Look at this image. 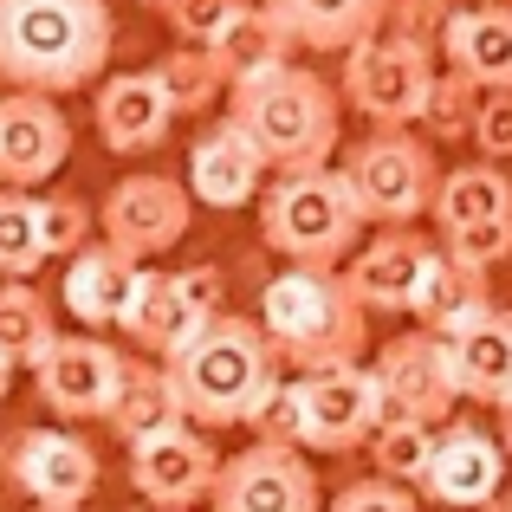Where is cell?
Masks as SVG:
<instances>
[{
    "label": "cell",
    "mask_w": 512,
    "mask_h": 512,
    "mask_svg": "<svg viewBox=\"0 0 512 512\" xmlns=\"http://www.w3.org/2000/svg\"><path fill=\"white\" fill-rule=\"evenodd\" d=\"M221 312H227V292H221V273H214V266L163 273V266L143 260L137 292H130L117 331H124L137 350H150V357H169V350H182L208 318H221Z\"/></svg>",
    "instance_id": "ba28073f"
},
{
    "label": "cell",
    "mask_w": 512,
    "mask_h": 512,
    "mask_svg": "<svg viewBox=\"0 0 512 512\" xmlns=\"http://www.w3.org/2000/svg\"><path fill=\"white\" fill-rule=\"evenodd\" d=\"M500 441H506V454H512V396L500 402Z\"/></svg>",
    "instance_id": "60d3db41"
},
{
    "label": "cell",
    "mask_w": 512,
    "mask_h": 512,
    "mask_svg": "<svg viewBox=\"0 0 512 512\" xmlns=\"http://www.w3.org/2000/svg\"><path fill=\"white\" fill-rule=\"evenodd\" d=\"M240 7H247V0H156V13L169 20V33L188 39V46H214L221 26L234 20Z\"/></svg>",
    "instance_id": "d590c367"
},
{
    "label": "cell",
    "mask_w": 512,
    "mask_h": 512,
    "mask_svg": "<svg viewBox=\"0 0 512 512\" xmlns=\"http://www.w3.org/2000/svg\"><path fill=\"white\" fill-rule=\"evenodd\" d=\"M441 247L493 273L500 260H512V214L506 221H480V227H454V234H441Z\"/></svg>",
    "instance_id": "74e56055"
},
{
    "label": "cell",
    "mask_w": 512,
    "mask_h": 512,
    "mask_svg": "<svg viewBox=\"0 0 512 512\" xmlns=\"http://www.w3.org/2000/svg\"><path fill=\"white\" fill-rule=\"evenodd\" d=\"M435 435H441L435 422H415V415H389V422L370 435V461H376V474L402 480V487H422L428 454H435Z\"/></svg>",
    "instance_id": "1f68e13d"
},
{
    "label": "cell",
    "mask_w": 512,
    "mask_h": 512,
    "mask_svg": "<svg viewBox=\"0 0 512 512\" xmlns=\"http://www.w3.org/2000/svg\"><path fill=\"white\" fill-rule=\"evenodd\" d=\"M331 512H422V500H415L402 480L370 474V480H350L338 500H331Z\"/></svg>",
    "instance_id": "f35d334b"
},
{
    "label": "cell",
    "mask_w": 512,
    "mask_h": 512,
    "mask_svg": "<svg viewBox=\"0 0 512 512\" xmlns=\"http://www.w3.org/2000/svg\"><path fill=\"white\" fill-rule=\"evenodd\" d=\"M13 370H20V363H13L7 350H0V396H7V389H13Z\"/></svg>",
    "instance_id": "b9f144b4"
},
{
    "label": "cell",
    "mask_w": 512,
    "mask_h": 512,
    "mask_svg": "<svg viewBox=\"0 0 512 512\" xmlns=\"http://www.w3.org/2000/svg\"><path fill=\"white\" fill-rule=\"evenodd\" d=\"M409 312L422 318V331H435V338H454V331H467L480 312H493L487 266H474V260H461V253L435 247V260H428V279H422V292H415Z\"/></svg>",
    "instance_id": "603a6c76"
},
{
    "label": "cell",
    "mask_w": 512,
    "mask_h": 512,
    "mask_svg": "<svg viewBox=\"0 0 512 512\" xmlns=\"http://www.w3.org/2000/svg\"><path fill=\"white\" fill-rule=\"evenodd\" d=\"M383 422H389V402L370 363H338V370L305 376V448L312 454L370 448V435Z\"/></svg>",
    "instance_id": "4fadbf2b"
},
{
    "label": "cell",
    "mask_w": 512,
    "mask_h": 512,
    "mask_svg": "<svg viewBox=\"0 0 512 512\" xmlns=\"http://www.w3.org/2000/svg\"><path fill=\"white\" fill-rule=\"evenodd\" d=\"M91 117H98V137H104V150H111V156H150L156 143L169 137L175 104H169L163 78H156V65H150V72L98 78Z\"/></svg>",
    "instance_id": "ffe728a7"
},
{
    "label": "cell",
    "mask_w": 512,
    "mask_h": 512,
    "mask_svg": "<svg viewBox=\"0 0 512 512\" xmlns=\"http://www.w3.org/2000/svg\"><path fill=\"white\" fill-rule=\"evenodd\" d=\"M474 143H480L487 163H512V91H487L480 124H474Z\"/></svg>",
    "instance_id": "ab89813d"
},
{
    "label": "cell",
    "mask_w": 512,
    "mask_h": 512,
    "mask_svg": "<svg viewBox=\"0 0 512 512\" xmlns=\"http://www.w3.org/2000/svg\"><path fill=\"white\" fill-rule=\"evenodd\" d=\"M169 383L195 428H247L253 402L279 383V350L260 318H208L182 350H169Z\"/></svg>",
    "instance_id": "7a4b0ae2"
},
{
    "label": "cell",
    "mask_w": 512,
    "mask_h": 512,
    "mask_svg": "<svg viewBox=\"0 0 512 512\" xmlns=\"http://www.w3.org/2000/svg\"><path fill=\"white\" fill-rule=\"evenodd\" d=\"M208 506L214 512H325V493H318V474L305 467V448L253 441L247 454L221 461Z\"/></svg>",
    "instance_id": "7c38bea8"
},
{
    "label": "cell",
    "mask_w": 512,
    "mask_h": 512,
    "mask_svg": "<svg viewBox=\"0 0 512 512\" xmlns=\"http://www.w3.org/2000/svg\"><path fill=\"white\" fill-rule=\"evenodd\" d=\"M350 175V195H357L363 221L370 227H415L428 208H435V188H441V163L422 137L409 130H376L363 137L357 150L344 156Z\"/></svg>",
    "instance_id": "8992f818"
},
{
    "label": "cell",
    "mask_w": 512,
    "mask_h": 512,
    "mask_svg": "<svg viewBox=\"0 0 512 512\" xmlns=\"http://www.w3.org/2000/svg\"><path fill=\"white\" fill-rule=\"evenodd\" d=\"M169 422H188V415H182V396H175V383H169V363L163 357H156V363L130 357L124 389H117V409H111L117 441L130 448V441L156 435V428H169Z\"/></svg>",
    "instance_id": "83f0119b"
},
{
    "label": "cell",
    "mask_w": 512,
    "mask_h": 512,
    "mask_svg": "<svg viewBox=\"0 0 512 512\" xmlns=\"http://www.w3.org/2000/svg\"><path fill=\"white\" fill-rule=\"evenodd\" d=\"M292 46H299V39H292L286 26H279V13L260 0V7H240L208 52H214V65L227 72V91H234V85H247V78L273 72V65H286Z\"/></svg>",
    "instance_id": "484cf974"
},
{
    "label": "cell",
    "mask_w": 512,
    "mask_h": 512,
    "mask_svg": "<svg viewBox=\"0 0 512 512\" xmlns=\"http://www.w3.org/2000/svg\"><path fill=\"white\" fill-rule=\"evenodd\" d=\"M487 512H512V493H500V500H493V506H487Z\"/></svg>",
    "instance_id": "7bdbcfd3"
},
{
    "label": "cell",
    "mask_w": 512,
    "mask_h": 512,
    "mask_svg": "<svg viewBox=\"0 0 512 512\" xmlns=\"http://www.w3.org/2000/svg\"><path fill=\"white\" fill-rule=\"evenodd\" d=\"M422 493L448 512H487L506 493V441L474 422H448L428 454Z\"/></svg>",
    "instance_id": "2e32d148"
},
{
    "label": "cell",
    "mask_w": 512,
    "mask_h": 512,
    "mask_svg": "<svg viewBox=\"0 0 512 512\" xmlns=\"http://www.w3.org/2000/svg\"><path fill=\"white\" fill-rule=\"evenodd\" d=\"M46 234H39V195L33 188H0V279H33L46 266Z\"/></svg>",
    "instance_id": "4dcf8cb0"
},
{
    "label": "cell",
    "mask_w": 512,
    "mask_h": 512,
    "mask_svg": "<svg viewBox=\"0 0 512 512\" xmlns=\"http://www.w3.org/2000/svg\"><path fill=\"white\" fill-rule=\"evenodd\" d=\"M156 78H163L175 117H201V111H214V104L227 98V72L214 65V52L208 46H188V39L156 59Z\"/></svg>",
    "instance_id": "f546056e"
},
{
    "label": "cell",
    "mask_w": 512,
    "mask_h": 512,
    "mask_svg": "<svg viewBox=\"0 0 512 512\" xmlns=\"http://www.w3.org/2000/svg\"><path fill=\"white\" fill-rule=\"evenodd\" d=\"M266 7L305 52H350L389 20V0H266Z\"/></svg>",
    "instance_id": "d4e9b609"
},
{
    "label": "cell",
    "mask_w": 512,
    "mask_h": 512,
    "mask_svg": "<svg viewBox=\"0 0 512 512\" xmlns=\"http://www.w3.org/2000/svg\"><path fill=\"white\" fill-rule=\"evenodd\" d=\"M448 363H454V383H461L467 402H500L512 396V312H480L467 331L448 338Z\"/></svg>",
    "instance_id": "cb8c5ba5"
},
{
    "label": "cell",
    "mask_w": 512,
    "mask_h": 512,
    "mask_svg": "<svg viewBox=\"0 0 512 512\" xmlns=\"http://www.w3.org/2000/svg\"><path fill=\"white\" fill-rule=\"evenodd\" d=\"M117 46L111 0H0V85L7 91H85Z\"/></svg>",
    "instance_id": "6da1fadb"
},
{
    "label": "cell",
    "mask_w": 512,
    "mask_h": 512,
    "mask_svg": "<svg viewBox=\"0 0 512 512\" xmlns=\"http://www.w3.org/2000/svg\"><path fill=\"white\" fill-rule=\"evenodd\" d=\"M91 227H98V214L85 208L78 195H39V234H46V253L52 260H72V253L91 247Z\"/></svg>",
    "instance_id": "e575fe53"
},
{
    "label": "cell",
    "mask_w": 512,
    "mask_h": 512,
    "mask_svg": "<svg viewBox=\"0 0 512 512\" xmlns=\"http://www.w3.org/2000/svg\"><path fill=\"white\" fill-rule=\"evenodd\" d=\"M59 344V318L39 299L26 279H0V350H7L20 370H39L46 350Z\"/></svg>",
    "instance_id": "f1b7e54d"
},
{
    "label": "cell",
    "mask_w": 512,
    "mask_h": 512,
    "mask_svg": "<svg viewBox=\"0 0 512 512\" xmlns=\"http://www.w3.org/2000/svg\"><path fill=\"white\" fill-rule=\"evenodd\" d=\"M363 208L350 195V175L318 163V169H286L260 195V234L286 266H344L363 240Z\"/></svg>",
    "instance_id": "5b68a950"
},
{
    "label": "cell",
    "mask_w": 512,
    "mask_h": 512,
    "mask_svg": "<svg viewBox=\"0 0 512 512\" xmlns=\"http://www.w3.org/2000/svg\"><path fill=\"white\" fill-rule=\"evenodd\" d=\"M266 175H273V163L260 156V143H253L234 117L208 124L195 137V150H188V188H195L201 208H221V214L253 208V201L266 195Z\"/></svg>",
    "instance_id": "ac0fdd59"
},
{
    "label": "cell",
    "mask_w": 512,
    "mask_h": 512,
    "mask_svg": "<svg viewBox=\"0 0 512 512\" xmlns=\"http://www.w3.org/2000/svg\"><path fill=\"white\" fill-rule=\"evenodd\" d=\"M39 512H78V506H39Z\"/></svg>",
    "instance_id": "ee69618b"
},
{
    "label": "cell",
    "mask_w": 512,
    "mask_h": 512,
    "mask_svg": "<svg viewBox=\"0 0 512 512\" xmlns=\"http://www.w3.org/2000/svg\"><path fill=\"white\" fill-rule=\"evenodd\" d=\"M454 0H389V33H402V39H415V46H435L441 52V39H448V20H454Z\"/></svg>",
    "instance_id": "8d00e7d4"
},
{
    "label": "cell",
    "mask_w": 512,
    "mask_h": 512,
    "mask_svg": "<svg viewBox=\"0 0 512 512\" xmlns=\"http://www.w3.org/2000/svg\"><path fill=\"white\" fill-rule=\"evenodd\" d=\"M137 273H143L137 253H124L117 240H91L85 253H72V260H65L59 299H65V312H72L85 331H104V325H117V318H124L130 292H137Z\"/></svg>",
    "instance_id": "44dd1931"
},
{
    "label": "cell",
    "mask_w": 512,
    "mask_h": 512,
    "mask_svg": "<svg viewBox=\"0 0 512 512\" xmlns=\"http://www.w3.org/2000/svg\"><path fill=\"white\" fill-rule=\"evenodd\" d=\"M124 370H130V357L117 344H104L98 331H85V338H65L59 331V344L46 350L33 383H39V402H46L59 422H111Z\"/></svg>",
    "instance_id": "9c48e42d"
},
{
    "label": "cell",
    "mask_w": 512,
    "mask_h": 512,
    "mask_svg": "<svg viewBox=\"0 0 512 512\" xmlns=\"http://www.w3.org/2000/svg\"><path fill=\"white\" fill-rule=\"evenodd\" d=\"M0 474L33 506H85L98 493V448L72 428H20L0 448Z\"/></svg>",
    "instance_id": "30bf717a"
},
{
    "label": "cell",
    "mask_w": 512,
    "mask_h": 512,
    "mask_svg": "<svg viewBox=\"0 0 512 512\" xmlns=\"http://www.w3.org/2000/svg\"><path fill=\"white\" fill-rule=\"evenodd\" d=\"M72 156V117L52 91H7L0 98V188H39Z\"/></svg>",
    "instance_id": "9a60e30c"
},
{
    "label": "cell",
    "mask_w": 512,
    "mask_h": 512,
    "mask_svg": "<svg viewBox=\"0 0 512 512\" xmlns=\"http://www.w3.org/2000/svg\"><path fill=\"white\" fill-rule=\"evenodd\" d=\"M428 260H435V240H422L415 227H376V240H363L344 260V279L370 312H409L428 279Z\"/></svg>",
    "instance_id": "d6986e66"
},
{
    "label": "cell",
    "mask_w": 512,
    "mask_h": 512,
    "mask_svg": "<svg viewBox=\"0 0 512 512\" xmlns=\"http://www.w3.org/2000/svg\"><path fill=\"white\" fill-rule=\"evenodd\" d=\"M188 221H195V188L175 182V175H124V182L104 195L98 208V227L104 240H117L124 253H137V260H156V253H169L175 240L188 234Z\"/></svg>",
    "instance_id": "5bb4252c"
},
{
    "label": "cell",
    "mask_w": 512,
    "mask_h": 512,
    "mask_svg": "<svg viewBox=\"0 0 512 512\" xmlns=\"http://www.w3.org/2000/svg\"><path fill=\"white\" fill-rule=\"evenodd\" d=\"M247 428H253V441H279V448H305V376H299V383H286V376H279V383L266 389L260 402H253Z\"/></svg>",
    "instance_id": "836d02e7"
},
{
    "label": "cell",
    "mask_w": 512,
    "mask_h": 512,
    "mask_svg": "<svg viewBox=\"0 0 512 512\" xmlns=\"http://www.w3.org/2000/svg\"><path fill=\"white\" fill-rule=\"evenodd\" d=\"M137 512H163V506H150V500H143V506H137Z\"/></svg>",
    "instance_id": "f6af8a7d"
},
{
    "label": "cell",
    "mask_w": 512,
    "mask_h": 512,
    "mask_svg": "<svg viewBox=\"0 0 512 512\" xmlns=\"http://www.w3.org/2000/svg\"><path fill=\"white\" fill-rule=\"evenodd\" d=\"M441 59L461 78H474L480 91H512V7L487 0V7H461L448 20Z\"/></svg>",
    "instance_id": "7402d4cb"
},
{
    "label": "cell",
    "mask_w": 512,
    "mask_h": 512,
    "mask_svg": "<svg viewBox=\"0 0 512 512\" xmlns=\"http://www.w3.org/2000/svg\"><path fill=\"white\" fill-rule=\"evenodd\" d=\"M260 325L273 338L279 363L299 376L357 363L370 344V305L350 292L344 266H286L260 292Z\"/></svg>",
    "instance_id": "3957f363"
},
{
    "label": "cell",
    "mask_w": 512,
    "mask_h": 512,
    "mask_svg": "<svg viewBox=\"0 0 512 512\" xmlns=\"http://www.w3.org/2000/svg\"><path fill=\"white\" fill-rule=\"evenodd\" d=\"M428 85H435V46H415L402 33H370L344 52V104L363 111L376 130H409L422 124V104H428Z\"/></svg>",
    "instance_id": "52a82bcc"
},
{
    "label": "cell",
    "mask_w": 512,
    "mask_h": 512,
    "mask_svg": "<svg viewBox=\"0 0 512 512\" xmlns=\"http://www.w3.org/2000/svg\"><path fill=\"white\" fill-rule=\"evenodd\" d=\"M214 480H221V454H214L208 428L169 422L156 435L130 441V487H137V500H150L163 512H188L214 493Z\"/></svg>",
    "instance_id": "8fae6325"
},
{
    "label": "cell",
    "mask_w": 512,
    "mask_h": 512,
    "mask_svg": "<svg viewBox=\"0 0 512 512\" xmlns=\"http://www.w3.org/2000/svg\"><path fill=\"white\" fill-rule=\"evenodd\" d=\"M435 227L454 234V227H480V221H506L512 214V182L500 163H467V169H448L435 188Z\"/></svg>",
    "instance_id": "4316f807"
},
{
    "label": "cell",
    "mask_w": 512,
    "mask_h": 512,
    "mask_svg": "<svg viewBox=\"0 0 512 512\" xmlns=\"http://www.w3.org/2000/svg\"><path fill=\"white\" fill-rule=\"evenodd\" d=\"M480 104H487V91L474 85V78H461L448 65V72H435V85H428V104H422V130L435 143H454V137H474L480 124Z\"/></svg>",
    "instance_id": "d6a6232c"
},
{
    "label": "cell",
    "mask_w": 512,
    "mask_h": 512,
    "mask_svg": "<svg viewBox=\"0 0 512 512\" xmlns=\"http://www.w3.org/2000/svg\"><path fill=\"white\" fill-rule=\"evenodd\" d=\"M370 370H376V383H383L389 415H415V422L441 428L454 415V402H461V383H454V363H448V338H435V331L389 338Z\"/></svg>",
    "instance_id": "e0dca14e"
},
{
    "label": "cell",
    "mask_w": 512,
    "mask_h": 512,
    "mask_svg": "<svg viewBox=\"0 0 512 512\" xmlns=\"http://www.w3.org/2000/svg\"><path fill=\"white\" fill-rule=\"evenodd\" d=\"M344 91H331L318 72L305 65H273V72L247 78V85L227 91V117L260 143V156L273 163V175L286 169H318L331 163L344 137Z\"/></svg>",
    "instance_id": "277c9868"
},
{
    "label": "cell",
    "mask_w": 512,
    "mask_h": 512,
    "mask_svg": "<svg viewBox=\"0 0 512 512\" xmlns=\"http://www.w3.org/2000/svg\"><path fill=\"white\" fill-rule=\"evenodd\" d=\"M143 7H156V0H143Z\"/></svg>",
    "instance_id": "bcb514c9"
}]
</instances>
